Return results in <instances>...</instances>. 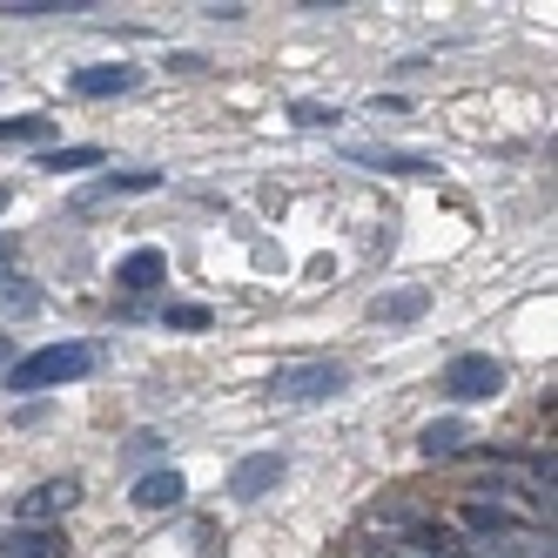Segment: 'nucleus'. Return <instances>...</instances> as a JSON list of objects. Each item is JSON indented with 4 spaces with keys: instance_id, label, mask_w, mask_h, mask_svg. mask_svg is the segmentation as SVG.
I'll use <instances>...</instances> for the list:
<instances>
[{
    "instance_id": "obj_15",
    "label": "nucleus",
    "mask_w": 558,
    "mask_h": 558,
    "mask_svg": "<svg viewBox=\"0 0 558 558\" xmlns=\"http://www.w3.org/2000/svg\"><path fill=\"white\" fill-rule=\"evenodd\" d=\"M0 14H14V21H41V14H82V0H0Z\"/></svg>"
},
{
    "instance_id": "obj_4",
    "label": "nucleus",
    "mask_w": 558,
    "mask_h": 558,
    "mask_svg": "<svg viewBox=\"0 0 558 558\" xmlns=\"http://www.w3.org/2000/svg\"><path fill=\"white\" fill-rule=\"evenodd\" d=\"M74 505V477H48L21 498V532H48V518H61Z\"/></svg>"
},
{
    "instance_id": "obj_13",
    "label": "nucleus",
    "mask_w": 558,
    "mask_h": 558,
    "mask_svg": "<svg viewBox=\"0 0 558 558\" xmlns=\"http://www.w3.org/2000/svg\"><path fill=\"white\" fill-rule=\"evenodd\" d=\"M34 310H41V290L21 276H0V316H34Z\"/></svg>"
},
{
    "instance_id": "obj_5",
    "label": "nucleus",
    "mask_w": 558,
    "mask_h": 558,
    "mask_svg": "<svg viewBox=\"0 0 558 558\" xmlns=\"http://www.w3.org/2000/svg\"><path fill=\"white\" fill-rule=\"evenodd\" d=\"M350 155V162H364V169H384V175H437V162H430V155H411V148H371V142H350L343 148Z\"/></svg>"
},
{
    "instance_id": "obj_19",
    "label": "nucleus",
    "mask_w": 558,
    "mask_h": 558,
    "mask_svg": "<svg viewBox=\"0 0 558 558\" xmlns=\"http://www.w3.org/2000/svg\"><path fill=\"white\" fill-rule=\"evenodd\" d=\"M162 324H169V330H209V310H203V303H169Z\"/></svg>"
},
{
    "instance_id": "obj_17",
    "label": "nucleus",
    "mask_w": 558,
    "mask_h": 558,
    "mask_svg": "<svg viewBox=\"0 0 558 558\" xmlns=\"http://www.w3.org/2000/svg\"><path fill=\"white\" fill-rule=\"evenodd\" d=\"M48 135V114H8L0 122V142H41Z\"/></svg>"
},
{
    "instance_id": "obj_12",
    "label": "nucleus",
    "mask_w": 558,
    "mask_h": 558,
    "mask_svg": "<svg viewBox=\"0 0 558 558\" xmlns=\"http://www.w3.org/2000/svg\"><path fill=\"white\" fill-rule=\"evenodd\" d=\"M95 162H101L95 142H74V148H48V155H41L48 175H74V169H95Z\"/></svg>"
},
{
    "instance_id": "obj_3",
    "label": "nucleus",
    "mask_w": 558,
    "mask_h": 558,
    "mask_svg": "<svg viewBox=\"0 0 558 558\" xmlns=\"http://www.w3.org/2000/svg\"><path fill=\"white\" fill-rule=\"evenodd\" d=\"M269 390L283 397V404H316V397H337L343 390V371L337 364H290V371H276Z\"/></svg>"
},
{
    "instance_id": "obj_23",
    "label": "nucleus",
    "mask_w": 558,
    "mask_h": 558,
    "mask_svg": "<svg viewBox=\"0 0 558 558\" xmlns=\"http://www.w3.org/2000/svg\"><path fill=\"white\" fill-rule=\"evenodd\" d=\"M0 364H8V337H0Z\"/></svg>"
},
{
    "instance_id": "obj_21",
    "label": "nucleus",
    "mask_w": 558,
    "mask_h": 558,
    "mask_svg": "<svg viewBox=\"0 0 558 558\" xmlns=\"http://www.w3.org/2000/svg\"><path fill=\"white\" fill-rule=\"evenodd\" d=\"M8 256H14V235H8V229H0V263H8Z\"/></svg>"
},
{
    "instance_id": "obj_20",
    "label": "nucleus",
    "mask_w": 558,
    "mask_h": 558,
    "mask_svg": "<svg viewBox=\"0 0 558 558\" xmlns=\"http://www.w3.org/2000/svg\"><path fill=\"white\" fill-rule=\"evenodd\" d=\"M290 122H296V129H330V122H343V114L324 108V101H296V108H290Z\"/></svg>"
},
{
    "instance_id": "obj_18",
    "label": "nucleus",
    "mask_w": 558,
    "mask_h": 558,
    "mask_svg": "<svg viewBox=\"0 0 558 558\" xmlns=\"http://www.w3.org/2000/svg\"><path fill=\"white\" fill-rule=\"evenodd\" d=\"M458 518H464V525H471V532H492V538H498V532H511V518H505L498 505H464Z\"/></svg>"
},
{
    "instance_id": "obj_2",
    "label": "nucleus",
    "mask_w": 558,
    "mask_h": 558,
    "mask_svg": "<svg viewBox=\"0 0 558 558\" xmlns=\"http://www.w3.org/2000/svg\"><path fill=\"white\" fill-rule=\"evenodd\" d=\"M445 390L458 397V404H485V397L505 390V364H498V356H485V350H464V356H451V364H445Z\"/></svg>"
},
{
    "instance_id": "obj_10",
    "label": "nucleus",
    "mask_w": 558,
    "mask_h": 558,
    "mask_svg": "<svg viewBox=\"0 0 558 558\" xmlns=\"http://www.w3.org/2000/svg\"><path fill=\"white\" fill-rule=\"evenodd\" d=\"M135 88V68H122V61H114V68H82V74H74V95H88V101H101V95H129Z\"/></svg>"
},
{
    "instance_id": "obj_14",
    "label": "nucleus",
    "mask_w": 558,
    "mask_h": 558,
    "mask_svg": "<svg viewBox=\"0 0 558 558\" xmlns=\"http://www.w3.org/2000/svg\"><path fill=\"white\" fill-rule=\"evenodd\" d=\"M424 290H397V296H377V316L384 324H411V316H424Z\"/></svg>"
},
{
    "instance_id": "obj_6",
    "label": "nucleus",
    "mask_w": 558,
    "mask_h": 558,
    "mask_svg": "<svg viewBox=\"0 0 558 558\" xmlns=\"http://www.w3.org/2000/svg\"><path fill=\"white\" fill-rule=\"evenodd\" d=\"M276 477H283V458H276V451H256V458H243V464H235L229 471V498H263V492H276Z\"/></svg>"
},
{
    "instance_id": "obj_24",
    "label": "nucleus",
    "mask_w": 558,
    "mask_h": 558,
    "mask_svg": "<svg viewBox=\"0 0 558 558\" xmlns=\"http://www.w3.org/2000/svg\"><path fill=\"white\" fill-rule=\"evenodd\" d=\"M0 209H8V189H0Z\"/></svg>"
},
{
    "instance_id": "obj_22",
    "label": "nucleus",
    "mask_w": 558,
    "mask_h": 558,
    "mask_svg": "<svg viewBox=\"0 0 558 558\" xmlns=\"http://www.w3.org/2000/svg\"><path fill=\"white\" fill-rule=\"evenodd\" d=\"M397 558H430V551H397Z\"/></svg>"
},
{
    "instance_id": "obj_7",
    "label": "nucleus",
    "mask_w": 558,
    "mask_h": 558,
    "mask_svg": "<svg viewBox=\"0 0 558 558\" xmlns=\"http://www.w3.org/2000/svg\"><path fill=\"white\" fill-rule=\"evenodd\" d=\"M162 276H169V256H162V250H129L122 263H114V283H122L129 296H148Z\"/></svg>"
},
{
    "instance_id": "obj_16",
    "label": "nucleus",
    "mask_w": 558,
    "mask_h": 558,
    "mask_svg": "<svg viewBox=\"0 0 558 558\" xmlns=\"http://www.w3.org/2000/svg\"><path fill=\"white\" fill-rule=\"evenodd\" d=\"M155 182H162L155 169H129V175H108L95 195H142V189H155ZM95 195H88V203H95Z\"/></svg>"
},
{
    "instance_id": "obj_11",
    "label": "nucleus",
    "mask_w": 558,
    "mask_h": 558,
    "mask_svg": "<svg viewBox=\"0 0 558 558\" xmlns=\"http://www.w3.org/2000/svg\"><path fill=\"white\" fill-rule=\"evenodd\" d=\"M464 424L458 417H437V424H424V437H417V445H424V458H458L464 451Z\"/></svg>"
},
{
    "instance_id": "obj_1",
    "label": "nucleus",
    "mask_w": 558,
    "mask_h": 558,
    "mask_svg": "<svg viewBox=\"0 0 558 558\" xmlns=\"http://www.w3.org/2000/svg\"><path fill=\"white\" fill-rule=\"evenodd\" d=\"M95 371V350L88 343H48L21 356V364H8V390H54V384H74Z\"/></svg>"
},
{
    "instance_id": "obj_9",
    "label": "nucleus",
    "mask_w": 558,
    "mask_h": 558,
    "mask_svg": "<svg viewBox=\"0 0 558 558\" xmlns=\"http://www.w3.org/2000/svg\"><path fill=\"white\" fill-rule=\"evenodd\" d=\"M0 558H68V538L61 532H0Z\"/></svg>"
},
{
    "instance_id": "obj_8",
    "label": "nucleus",
    "mask_w": 558,
    "mask_h": 558,
    "mask_svg": "<svg viewBox=\"0 0 558 558\" xmlns=\"http://www.w3.org/2000/svg\"><path fill=\"white\" fill-rule=\"evenodd\" d=\"M189 498V485H182V471H148L142 485H135V511H175Z\"/></svg>"
}]
</instances>
